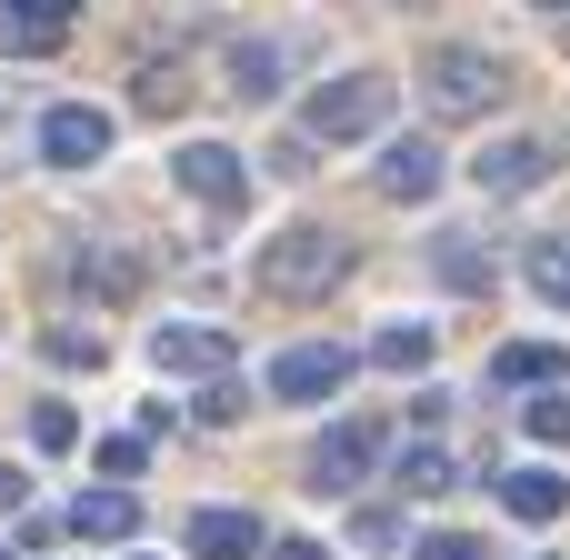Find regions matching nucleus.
I'll use <instances>...</instances> for the list:
<instances>
[{"mask_svg": "<svg viewBox=\"0 0 570 560\" xmlns=\"http://www.w3.org/2000/svg\"><path fill=\"white\" fill-rule=\"evenodd\" d=\"M341 381H351V351L341 341H301V351L271 361V401H331Z\"/></svg>", "mask_w": 570, "mask_h": 560, "instance_id": "6e6552de", "label": "nucleus"}, {"mask_svg": "<svg viewBox=\"0 0 570 560\" xmlns=\"http://www.w3.org/2000/svg\"><path fill=\"white\" fill-rule=\"evenodd\" d=\"M271 560H331V551H321V541H281Z\"/></svg>", "mask_w": 570, "mask_h": 560, "instance_id": "c85d7f7f", "label": "nucleus"}, {"mask_svg": "<svg viewBox=\"0 0 570 560\" xmlns=\"http://www.w3.org/2000/svg\"><path fill=\"white\" fill-rule=\"evenodd\" d=\"M261 551V511H190V560H250Z\"/></svg>", "mask_w": 570, "mask_h": 560, "instance_id": "9b49d317", "label": "nucleus"}, {"mask_svg": "<svg viewBox=\"0 0 570 560\" xmlns=\"http://www.w3.org/2000/svg\"><path fill=\"white\" fill-rule=\"evenodd\" d=\"M381 190H391V200H431V190H441V150H431V140H391V150H381Z\"/></svg>", "mask_w": 570, "mask_h": 560, "instance_id": "ddd939ff", "label": "nucleus"}, {"mask_svg": "<svg viewBox=\"0 0 570 560\" xmlns=\"http://www.w3.org/2000/svg\"><path fill=\"white\" fill-rule=\"evenodd\" d=\"M501 511H511V521H561L570 481L561 471H501Z\"/></svg>", "mask_w": 570, "mask_h": 560, "instance_id": "4468645a", "label": "nucleus"}, {"mask_svg": "<svg viewBox=\"0 0 570 560\" xmlns=\"http://www.w3.org/2000/svg\"><path fill=\"white\" fill-rule=\"evenodd\" d=\"M30 441H40V451H70V441H80V411H70V401H40V411H30Z\"/></svg>", "mask_w": 570, "mask_h": 560, "instance_id": "b1692460", "label": "nucleus"}, {"mask_svg": "<svg viewBox=\"0 0 570 560\" xmlns=\"http://www.w3.org/2000/svg\"><path fill=\"white\" fill-rule=\"evenodd\" d=\"M521 431H531L541 451H561V441H570V391H561V381H551V391H541V401L521 411Z\"/></svg>", "mask_w": 570, "mask_h": 560, "instance_id": "4be33fe9", "label": "nucleus"}, {"mask_svg": "<svg viewBox=\"0 0 570 560\" xmlns=\"http://www.w3.org/2000/svg\"><path fill=\"white\" fill-rule=\"evenodd\" d=\"M421 90H431V110H441V120H481V110L511 90V70H501L491 50H431Z\"/></svg>", "mask_w": 570, "mask_h": 560, "instance_id": "7ed1b4c3", "label": "nucleus"}, {"mask_svg": "<svg viewBox=\"0 0 570 560\" xmlns=\"http://www.w3.org/2000/svg\"><path fill=\"white\" fill-rule=\"evenodd\" d=\"M371 361H381V371H421V361H431V321H391V331L371 341Z\"/></svg>", "mask_w": 570, "mask_h": 560, "instance_id": "aec40b11", "label": "nucleus"}, {"mask_svg": "<svg viewBox=\"0 0 570 560\" xmlns=\"http://www.w3.org/2000/svg\"><path fill=\"white\" fill-rule=\"evenodd\" d=\"M521 271H531V291H541L551 311H570V230H541V240L521 250Z\"/></svg>", "mask_w": 570, "mask_h": 560, "instance_id": "f3484780", "label": "nucleus"}, {"mask_svg": "<svg viewBox=\"0 0 570 560\" xmlns=\"http://www.w3.org/2000/svg\"><path fill=\"white\" fill-rule=\"evenodd\" d=\"M230 351H240V341H230V331H210V321H160V331H150V361H160V371H180V381H220V371H230Z\"/></svg>", "mask_w": 570, "mask_h": 560, "instance_id": "39448f33", "label": "nucleus"}, {"mask_svg": "<svg viewBox=\"0 0 570 560\" xmlns=\"http://www.w3.org/2000/svg\"><path fill=\"white\" fill-rule=\"evenodd\" d=\"M70 531H80V541H130V531H140V501H130V491H80V501H70Z\"/></svg>", "mask_w": 570, "mask_h": 560, "instance_id": "2eb2a0df", "label": "nucleus"}, {"mask_svg": "<svg viewBox=\"0 0 570 560\" xmlns=\"http://www.w3.org/2000/svg\"><path fill=\"white\" fill-rule=\"evenodd\" d=\"M130 100H140V110H150V120H170V110H180V100H190V70H180V60H170V70H160V60H150V70H140V90H130Z\"/></svg>", "mask_w": 570, "mask_h": 560, "instance_id": "412c9836", "label": "nucleus"}, {"mask_svg": "<svg viewBox=\"0 0 570 560\" xmlns=\"http://www.w3.org/2000/svg\"><path fill=\"white\" fill-rule=\"evenodd\" d=\"M551 170H561V150H551V140H491V150L471 160V180H481L491 200H521V190H541Z\"/></svg>", "mask_w": 570, "mask_h": 560, "instance_id": "0eeeda50", "label": "nucleus"}, {"mask_svg": "<svg viewBox=\"0 0 570 560\" xmlns=\"http://www.w3.org/2000/svg\"><path fill=\"white\" fill-rule=\"evenodd\" d=\"M401 491H411V501H441V491H461L451 451H441V441H411V451H401Z\"/></svg>", "mask_w": 570, "mask_h": 560, "instance_id": "6ab92c4d", "label": "nucleus"}, {"mask_svg": "<svg viewBox=\"0 0 570 560\" xmlns=\"http://www.w3.org/2000/svg\"><path fill=\"white\" fill-rule=\"evenodd\" d=\"M491 381L501 391H551V381H570V351L561 341H511V351H491Z\"/></svg>", "mask_w": 570, "mask_h": 560, "instance_id": "9d476101", "label": "nucleus"}, {"mask_svg": "<svg viewBox=\"0 0 570 560\" xmlns=\"http://www.w3.org/2000/svg\"><path fill=\"white\" fill-rule=\"evenodd\" d=\"M0 560H10V551H0Z\"/></svg>", "mask_w": 570, "mask_h": 560, "instance_id": "2f4dec72", "label": "nucleus"}, {"mask_svg": "<svg viewBox=\"0 0 570 560\" xmlns=\"http://www.w3.org/2000/svg\"><path fill=\"white\" fill-rule=\"evenodd\" d=\"M100 471H110V481H130V471H140V431H130V441H100Z\"/></svg>", "mask_w": 570, "mask_h": 560, "instance_id": "cd10ccee", "label": "nucleus"}, {"mask_svg": "<svg viewBox=\"0 0 570 560\" xmlns=\"http://www.w3.org/2000/svg\"><path fill=\"white\" fill-rule=\"evenodd\" d=\"M170 170H180V190H190L200 210H240V200H250V160H240V150H220V140H190Z\"/></svg>", "mask_w": 570, "mask_h": 560, "instance_id": "20e7f679", "label": "nucleus"}, {"mask_svg": "<svg viewBox=\"0 0 570 560\" xmlns=\"http://www.w3.org/2000/svg\"><path fill=\"white\" fill-rule=\"evenodd\" d=\"M40 351H50V361H70V371H100V331H80V321H50V331H40Z\"/></svg>", "mask_w": 570, "mask_h": 560, "instance_id": "5701e85b", "label": "nucleus"}, {"mask_svg": "<svg viewBox=\"0 0 570 560\" xmlns=\"http://www.w3.org/2000/svg\"><path fill=\"white\" fill-rule=\"evenodd\" d=\"M200 421H240V381H210L200 391Z\"/></svg>", "mask_w": 570, "mask_h": 560, "instance_id": "bb28decb", "label": "nucleus"}, {"mask_svg": "<svg viewBox=\"0 0 570 560\" xmlns=\"http://www.w3.org/2000/svg\"><path fill=\"white\" fill-rule=\"evenodd\" d=\"M431 271H441L451 291H471V301H491V281H501V271H491V250H481L471 230H431Z\"/></svg>", "mask_w": 570, "mask_h": 560, "instance_id": "f8f14e48", "label": "nucleus"}, {"mask_svg": "<svg viewBox=\"0 0 570 560\" xmlns=\"http://www.w3.org/2000/svg\"><path fill=\"white\" fill-rule=\"evenodd\" d=\"M230 90L240 100H271L281 90V40H230Z\"/></svg>", "mask_w": 570, "mask_h": 560, "instance_id": "a211bd4d", "label": "nucleus"}, {"mask_svg": "<svg viewBox=\"0 0 570 560\" xmlns=\"http://www.w3.org/2000/svg\"><path fill=\"white\" fill-rule=\"evenodd\" d=\"M250 281H261V301H331V291L351 281V240L321 230V220H291L281 240H261Z\"/></svg>", "mask_w": 570, "mask_h": 560, "instance_id": "f257e3e1", "label": "nucleus"}, {"mask_svg": "<svg viewBox=\"0 0 570 560\" xmlns=\"http://www.w3.org/2000/svg\"><path fill=\"white\" fill-rule=\"evenodd\" d=\"M371 461H381V421H341V431H321V451H311V491H351Z\"/></svg>", "mask_w": 570, "mask_h": 560, "instance_id": "1a4fd4ad", "label": "nucleus"}, {"mask_svg": "<svg viewBox=\"0 0 570 560\" xmlns=\"http://www.w3.org/2000/svg\"><path fill=\"white\" fill-rule=\"evenodd\" d=\"M10 501H20V481H10V471H0V511H10Z\"/></svg>", "mask_w": 570, "mask_h": 560, "instance_id": "c756f323", "label": "nucleus"}, {"mask_svg": "<svg viewBox=\"0 0 570 560\" xmlns=\"http://www.w3.org/2000/svg\"><path fill=\"white\" fill-rule=\"evenodd\" d=\"M391 110H401V80H391V70H351V80H321V90H311V110H301V140L341 150V140H371Z\"/></svg>", "mask_w": 570, "mask_h": 560, "instance_id": "f03ea898", "label": "nucleus"}, {"mask_svg": "<svg viewBox=\"0 0 570 560\" xmlns=\"http://www.w3.org/2000/svg\"><path fill=\"white\" fill-rule=\"evenodd\" d=\"M70 30V0H0V40L10 50H50Z\"/></svg>", "mask_w": 570, "mask_h": 560, "instance_id": "dca6fc26", "label": "nucleus"}, {"mask_svg": "<svg viewBox=\"0 0 570 560\" xmlns=\"http://www.w3.org/2000/svg\"><path fill=\"white\" fill-rule=\"evenodd\" d=\"M421 560H491V551H481L471 531H431V541H421Z\"/></svg>", "mask_w": 570, "mask_h": 560, "instance_id": "a878e982", "label": "nucleus"}, {"mask_svg": "<svg viewBox=\"0 0 570 560\" xmlns=\"http://www.w3.org/2000/svg\"><path fill=\"white\" fill-rule=\"evenodd\" d=\"M70 271H80V291H100V301H120V291H130V281H140V271H130V261H90V250H80V261H70Z\"/></svg>", "mask_w": 570, "mask_h": 560, "instance_id": "393cba45", "label": "nucleus"}, {"mask_svg": "<svg viewBox=\"0 0 570 560\" xmlns=\"http://www.w3.org/2000/svg\"><path fill=\"white\" fill-rule=\"evenodd\" d=\"M110 150V110H90V100H60V110H40V160H60V170H90Z\"/></svg>", "mask_w": 570, "mask_h": 560, "instance_id": "423d86ee", "label": "nucleus"}, {"mask_svg": "<svg viewBox=\"0 0 570 560\" xmlns=\"http://www.w3.org/2000/svg\"><path fill=\"white\" fill-rule=\"evenodd\" d=\"M531 10H570V0H531Z\"/></svg>", "mask_w": 570, "mask_h": 560, "instance_id": "7c9ffc66", "label": "nucleus"}]
</instances>
